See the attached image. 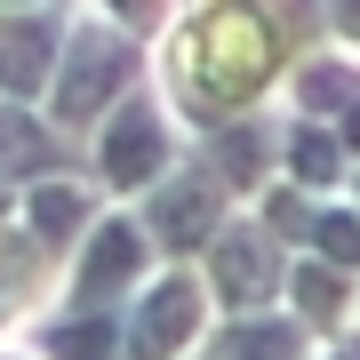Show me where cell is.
<instances>
[{
	"label": "cell",
	"instance_id": "cell-1",
	"mask_svg": "<svg viewBox=\"0 0 360 360\" xmlns=\"http://www.w3.org/2000/svg\"><path fill=\"white\" fill-rule=\"evenodd\" d=\"M304 8L321 0H176V25L160 40V96L193 129L248 120L312 56V32H296Z\"/></svg>",
	"mask_w": 360,
	"mask_h": 360
},
{
	"label": "cell",
	"instance_id": "cell-2",
	"mask_svg": "<svg viewBox=\"0 0 360 360\" xmlns=\"http://www.w3.org/2000/svg\"><path fill=\"white\" fill-rule=\"evenodd\" d=\"M144 65H153V49H144L136 32H120L112 16H72V40H65V65H56V89L40 112L56 120L72 144L80 136H96L104 120L120 112L136 89H144Z\"/></svg>",
	"mask_w": 360,
	"mask_h": 360
},
{
	"label": "cell",
	"instance_id": "cell-3",
	"mask_svg": "<svg viewBox=\"0 0 360 360\" xmlns=\"http://www.w3.org/2000/svg\"><path fill=\"white\" fill-rule=\"evenodd\" d=\"M184 153H193V144L176 136V104H168L160 89H136V96L89 136V184L112 193L120 208H136V200H153L160 184L184 168Z\"/></svg>",
	"mask_w": 360,
	"mask_h": 360
},
{
	"label": "cell",
	"instance_id": "cell-4",
	"mask_svg": "<svg viewBox=\"0 0 360 360\" xmlns=\"http://www.w3.org/2000/svg\"><path fill=\"white\" fill-rule=\"evenodd\" d=\"M208 328H217V296H208L200 264H160L153 281L120 304L129 360H200Z\"/></svg>",
	"mask_w": 360,
	"mask_h": 360
},
{
	"label": "cell",
	"instance_id": "cell-5",
	"mask_svg": "<svg viewBox=\"0 0 360 360\" xmlns=\"http://www.w3.org/2000/svg\"><path fill=\"white\" fill-rule=\"evenodd\" d=\"M160 272V248L136 208H104L96 232L65 257V312H120L129 296Z\"/></svg>",
	"mask_w": 360,
	"mask_h": 360
},
{
	"label": "cell",
	"instance_id": "cell-6",
	"mask_svg": "<svg viewBox=\"0 0 360 360\" xmlns=\"http://www.w3.org/2000/svg\"><path fill=\"white\" fill-rule=\"evenodd\" d=\"M136 217H144V232H153L160 264H200L208 248H217V232L240 217V200L224 193V176H217L200 153H184L176 176H168L153 200H136Z\"/></svg>",
	"mask_w": 360,
	"mask_h": 360
},
{
	"label": "cell",
	"instance_id": "cell-7",
	"mask_svg": "<svg viewBox=\"0 0 360 360\" xmlns=\"http://www.w3.org/2000/svg\"><path fill=\"white\" fill-rule=\"evenodd\" d=\"M200 281L217 296V321H232V312H272V304H288V248L257 224V208H240L217 232V248L200 257Z\"/></svg>",
	"mask_w": 360,
	"mask_h": 360
},
{
	"label": "cell",
	"instance_id": "cell-8",
	"mask_svg": "<svg viewBox=\"0 0 360 360\" xmlns=\"http://www.w3.org/2000/svg\"><path fill=\"white\" fill-rule=\"evenodd\" d=\"M72 40V8H0V104H49Z\"/></svg>",
	"mask_w": 360,
	"mask_h": 360
},
{
	"label": "cell",
	"instance_id": "cell-9",
	"mask_svg": "<svg viewBox=\"0 0 360 360\" xmlns=\"http://www.w3.org/2000/svg\"><path fill=\"white\" fill-rule=\"evenodd\" d=\"M49 176H89V153L40 104H0V193H32Z\"/></svg>",
	"mask_w": 360,
	"mask_h": 360
},
{
	"label": "cell",
	"instance_id": "cell-10",
	"mask_svg": "<svg viewBox=\"0 0 360 360\" xmlns=\"http://www.w3.org/2000/svg\"><path fill=\"white\" fill-rule=\"evenodd\" d=\"M193 153L224 176V193H232V200L257 208L264 184H281V120L248 112V120H224V129H200V136H193Z\"/></svg>",
	"mask_w": 360,
	"mask_h": 360
},
{
	"label": "cell",
	"instance_id": "cell-11",
	"mask_svg": "<svg viewBox=\"0 0 360 360\" xmlns=\"http://www.w3.org/2000/svg\"><path fill=\"white\" fill-rule=\"evenodd\" d=\"M96 184L89 176H49V184H32V193H16V224L32 232L49 257H72L80 240L96 232Z\"/></svg>",
	"mask_w": 360,
	"mask_h": 360
},
{
	"label": "cell",
	"instance_id": "cell-12",
	"mask_svg": "<svg viewBox=\"0 0 360 360\" xmlns=\"http://www.w3.org/2000/svg\"><path fill=\"white\" fill-rule=\"evenodd\" d=\"M281 176L296 193H312V200H345L352 193V153H345V136H336L328 120L288 112L281 120Z\"/></svg>",
	"mask_w": 360,
	"mask_h": 360
},
{
	"label": "cell",
	"instance_id": "cell-13",
	"mask_svg": "<svg viewBox=\"0 0 360 360\" xmlns=\"http://www.w3.org/2000/svg\"><path fill=\"white\" fill-rule=\"evenodd\" d=\"M312 352H321V336L296 321L288 304H272V312H232V321H217L200 360H312Z\"/></svg>",
	"mask_w": 360,
	"mask_h": 360
},
{
	"label": "cell",
	"instance_id": "cell-14",
	"mask_svg": "<svg viewBox=\"0 0 360 360\" xmlns=\"http://www.w3.org/2000/svg\"><path fill=\"white\" fill-rule=\"evenodd\" d=\"M288 312L321 336V345H336V336H352V321H360V281L321 264V257H288Z\"/></svg>",
	"mask_w": 360,
	"mask_h": 360
},
{
	"label": "cell",
	"instance_id": "cell-15",
	"mask_svg": "<svg viewBox=\"0 0 360 360\" xmlns=\"http://www.w3.org/2000/svg\"><path fill=\"white\" fill-rule=\"evenodd\" d=\"M352 104H360V65H352L345 49H312L304 65L288 72V112L328 120V129H336V120H345Z\"/></svg>",
	"mask_w": 360,
	"mask_h": 360
},
{
	"label": "cell",
	"instance_id": "cell-16",
	"mask_svg": "<svg viewBox=\"0 0 360 360\" xmlns=\"http://www.w3.org/2000/svg\"><path fill=\"white\" fill-rule=\"evenodd\" d=\"M40 360H129V336H120V312H56V321L32 328Z\"/></svg>",
	"mask_w": 360,
	"mask_h": 360
},
{
	"label": "cell",
	"instance_id": "cell-17",
	"mask_svg": "<svg viewBox=\"0 0 360 360\" xmlns=\"http://www.w3.org/2000/svg\"><path fill=\"white\" fill-rule=\"evenodd\" d=\"M312 217H321V200H312V193H296L288 176L257 193V224H264L272 240L288 248V257H304V248H312Z\"/></svg>",
	"mask_w": 360,
	"mask_h": 360
},
{
	"label": "cell",
	"instance_id": "cell-18",
	"mask_svg": "<svg viewBox=\"0 0 360 360\" xmlns=\"http://www.w3.org/2000/svg\"><path fill=\"white\" fill-rule=\"evenodd\" d=\"M304 257H321V264H336V272H352V281H360V208H352V200H321Z\"/></svg>",
	"mask_w": 360,
	"mask_h": 360
},
{
	"label": "cell",
	"instance_id": "cell-19",
	"mask_svg": "<svg viewBox=\"0 0 360 360\" xmlns=\"http://www.w3.org/2000/svg\"><path fill=\"white\" fill-rule=\"evenodd\" d=\"M321 32H328V49L360 56V0H321Z\"/></svg>",
	"mask_w": 360,
	"mask_h": 360
},
{
	"label": "cell",
	"instance_id": "cell-20",
	"mask_svg": "<svg viewBox=\"0 0 360 360\" xmlns=\"http://www.w3.org/2000/svg\"><path fill=\"white\" fill-rule=\"evenodd\" d=\"M312 360H360V328H352V336H336V345H321Z\"/></svg>",
	"mask_w": 360,
	"mask_h": 360
},
{
	"label": "cell",
	"instance_id": "cell-21",
	"mask_svg": "<svg viewBox=\"0 0 360 360\" xmlns=\"http://www.w3.org/2000/svg\"><path fill=\"white\" fill-rule=\"evenodd\" d=\"M0 8H56V0H0Z\"/></svg>",
	"mask_w": 360,
	"mask_h": 360
}]
</instances>
